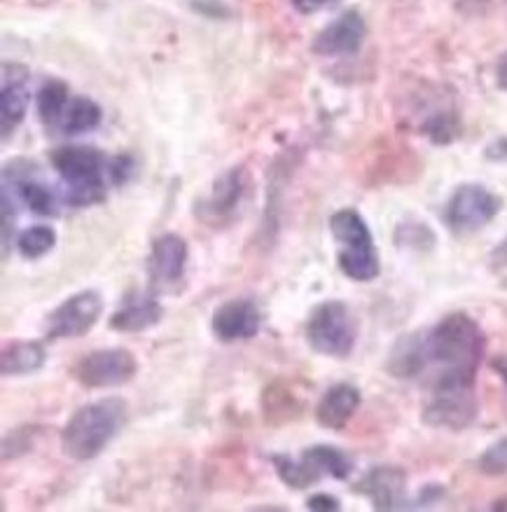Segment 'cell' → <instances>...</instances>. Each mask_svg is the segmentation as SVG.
Returning <instances> with one entry per match:
<instances>
[{"label":"cell","instance_id":"27","mask_svg":"<svg viewBox=\"0 0 507 512\" xmlns=\"http://www.w3.org/2000/svg\"><path fill=\"white\" fill-rule=\"evenodd\" d=\"M307 508L314 512H337L342 505H339V498L330 494H316L307 501Z\"/></svg>","mask_w":507,"mask_h":512},{"label":"cell","instance_id":"6","mask_svg":"<svg viewBox=\"0 0 507 512\" xmlns=\"http://www.w3.org/2000/svg\"><path fill=\"white\" fill-rule=\"evenodd\" d=\"M138 372V361L129 349H96L73 365V377L87 389H117L129 384Z\"/></svg>","mask_w":507,"mask_h":512},{"label":"cell","instance_id":"13","mask_svg":"<svg viewBox=\"0 0 507 512\" xmlns=\"http://www.w3.org/2000/svg\"><path fill=\"white\" fill-rule=\"evenodd\" d=\"M356 491L370 498L374 510H398L405 505L407 473L398 466H377L356 484Z\"/></svg>","mask_w":507,"mask_h":512},{"label":"cell","instance_id":"10","mask_svg":"<svg viewBox=\"0 0 507 512\" xmlns=\"http://www.w3.org/2000/svg\"><path fill=\"white\" fill-rule=\"evenodd\" d=\"M187 244L178 234H162L152 244L148 258V276L155 290H176L185 279Z\"/></svg>","mask_w":507,"mask_h":512},{"label":"cell","instance_id":"23","mask_svg":"<svg viewBox=\"0 0 507 512\" xmlns=\"http://www.w3.org/2000/svg\"><path fill=\"white\" fill-rule=\"evenodd\" d=\"M269 459H272L276 473H279L281 480L286 482L290 489L302 491L318 482L316 475L311 473V468L302 459H293V456H288V454H272Z\"/></svg>","mask_w":507,"mask_h":512},{"label":"cell","instance_id":"3","mask_svg":"<svg viewBox=\"0 0 507 512\" xmlns=\"http://www.w3.org/2000/svg\"><path fill=\"white\" fill-rule=\"evenodd\" d=\"M52 164L68 185L66 202L71 206H92L106 199V178L110 181V157L92 145H64L52 152Z\"/></svg>","mask_w":507,"mask_h":512},{"label":"cell","instance_id":"30","mask_svg":"<svg viewBox=\"0 0 507 512\" xmlns=\"http://www.w3.org/2000/svg\"><path fill=\"white\" fill-rule=\"evenodd\" d=\"M491 260H493V265H496V267H507V239L496 248V251H493Z\"/></svg>","mask_w":507,"mask_h":512},{"label":"cell","instance_id":"9","mask_svg":"<svg viewBox=\"0 0 507 512\" xmlns=\"http://www.w3.org/2000/svg\"><path fill=\"white\" fill-rule=\"evenodd\" d=\"M103 300L96 290H80L47 316V339H78L99 323Z\"/></svg>","mask_w":507,"mask_h":512},{"label":"cell","instance_id":"26","mask_svg":"<svg viewBox=\"0 0 507 512\" xmlns=\"http://www.w3.org/2000/svg\"><path fill=\"white\" fill-rule=\"evenodd\" d=\"M40 431L38 428H15V431L8 433L3 438V459L10 461V459H17V456H22L26 452H31L33 447V438H36Z\"/></svg>","mask_w":507,"mask_h":512},{"label":"cell","instance_id":"4","mask_svg":"<svg viewBox=\"0 0 507 512\" xmlns=\"http://www.w3.org/2000/svg\"><path fill=\"white\" fill-rule=\"evenodd\" d=\"M330 232L339 241V269L353 281H372L379 276V255L370 227L358 211L342 209L330 218Z\"/></svg>","mask_w":507,"mask_h":512},{"label":"cell","instance_id":"16","mask_svg":"<svg viewBox=\"0 0 507 512\" xmlns=\"http://www.w3.org/2000/svg\"><path fill=\"white\" fill-rule=\"evenodd\" d=\"M164 309L152 295L131 293L122 300V307L110 318V328L117 332H143L162 321Z\"/></svg>","mask_w":507,"mask_h":512},{"label":"cell","instance_id":"2","mask_svg":"<svg viewBox=\"0 0 507 512\" xmlns=\"http://www.w3.org/2000/svg\"><path fill=\"white\" fill-rule=\"evenodd\" d=\"M127 419L122 398H103L80 407L61 431L64 454L75 461H92L106 449Z\"/></svg>","mask_w":507,"mask_h":512},{"label":"cell","instance_id":"21","mask_svg":"<svg viewBox=\"0 0 507 512\" xmlns=\"http://www.w3.org/2000/svg\"><path fill=\"white\" fill-rule=\"evenodd\" d=\"M101 124V108L96 106L92 99H85V96H75L68 103L64 117H61L59 127L64 129V134L75 136L85 134V131H92Z\"/></svg>","mask_w":507,"mask_h":512},{"label":"cell","instance_id":"24","mask_svg":"<svg viewBox=\"0 0 507 512\" xmlns=\"http://www.w3.org/2000/svg\"><path fill=\"white\" fill-rule=\"evenodd\" d=\"M54 244H57V232L47 225L29 227V230L22 232V237L17 241L19 253H22L26 260L43 258V255L52 251Z\"/></svg>","mask_w":507,"mask_h":512},{"label":"cell","instance_id":"1","mask_svg":"<svg viewBox=\"0 0 507 512\" xmlns=\"http://www.w3.org/2000/svg\"><path fill=\"white\" fill-rule=\"evenodd\" d=\"M484 347V332L475 318L449 314L433 328L400 337L386 368L395 379H421L430 391L475 386Z\"/></svg>","mask_w":507,"mask_h":512},{"label":"cell","instance_id":"28","mask_svg":"<svg viewBox=\"0 0 507 512\" xmlns=\"http://www.w3.org/2000/svg\"><path fill=\"white\" fill-rule=\"evenodd\" d=\"M337 0H293L295 10H300L302 15H314V12L328 8V5H335Z\"/></svg>","mask_w":507,"mask_h":512},{"label":"cell","instance_id":"15","mask_svg":"<svg viewBox=\"0 0 507 512\" xmlns=\"http://www.w3.org/2000/svg\"><path fill=\"white\" fill-rule=\"evenodd\" d=\"M360 407V391L353 384H335L316 405V421L328 431H342Z\"/></svg>","mask_w":507,"mask_h":512},{"label":"cell","instance_id":"5","mask_svg":"<svg viewBox=\"0 0 507 512\" xmlns=\"http://www.w3.org/2000/svg\"><path fill=\"white\" fill-rule=\"evenodd\" d=\"M356 318L339 300L316 304L307 321V342L316 354L328 358H349L356 347Z\"/></svg>","mask_w":507,"mask_h":512},{"label":"cell","instance_id":"22","mask_svg":"<svg viewBox=\"0 0 507 512\" xmlns=\"http://www.w3.org/2000/svg\"><path fill=\"white\" fill-rule=\"evenodd\" d=\"M17 190L22 202L29 206L36 216H57V195H54L45 183L33 181V178H17Z\"/></svg>","mask_w":507,"mask_h":512},{"label":"cell","instance_id":"8","mask_svg":"<svg viewBox=\"0 0 507 512\" xmlns=\"http://www.w3.org/2000/svg\"><path fill=\"white\" fill-rule=\"evenodd\" d=\"M477 412L475 386H442L433 389V396L423 407V424L458 433L477 419Z\"/></svg>","mask_w":507,"mask_h":512},{"label":"cell","instance_id":"17","mask_svg":"<svg viewBox=\"0 0 507 512\" xmlns=\"http://www.w3.org/2000/svg\"><path fill=\"white\" fill-rule=\"evenodd\" d=\"M47 363V351L43 342L36 339H19L3 349L0 354V372L3 377H24L43 370Z\"/></svg>","mask_w":507,"mask_h":512},{"label":"cell","instance_id":"11","mask_svg":"<svg viewBox=\"0 0 507 512\" xmlns=\"http://www.w3.org/2000/svg\"><path fill=\"white\" fill-rule=\"evenodd\" d=\"M262 314L258 304L248 297H239V300H227L213 311V335L218 337L222 344L246 342L253 339L260 332Z\"/></svg>","mask_w":507,"mask_h":512},{"label":"cell","instance_id":"12","mask_svg":"<svg viewBox=\"0 0 507 512\" xmlns=\"http://www.w3.org/2000/svg\"><path fill=\"white\" fill-rule=\"evenodd\" d=\"M365 36V19L360 17V12L349 10L318 33L311 50H314L318 57H351V54L360 52V47L365 43Z\"/></svg>","mask_w":507,"mask_h":512},{"label":"cell","instance_id":"18","mask_svg":"<svg viewBox=\"0 0 507 512\" xmlns=\"http://www.w3.org/2000/svg\"><path fill=\"white\" fill-rule=\"evenodd\" d=\"M248 190V171L243 166H234L227 174H222L213 185L211 199H208L206 209L213 218H229L236 206L241 204L243 195Z\"/></svg>","mask_w":507,"mask_h":512},{"label":"cell","instance_id":"14","mask_svg":"<svg viewBox=\"0 0 507 512\" xmlns=\"http://www.w3.org/2000/svg\"><path fill=\"white\" fill-rule=\"evenodd\" d=\"M10 66V64H8ZM3 89H0V127H3V138H8L19 124H22L26 108H29V73L26 68L12 64L10 71L3 66Z\"/></svg>","mask_w":507,"mask_h":512},{"label":"cell","instance_id":"20","mask_svg":"<svg viewBox=\"0 0 507 512\" xmlns=\"http://www.w3.org/2000/svg\"><path fill=\"white\" fill-rule=\"evenodd\" d=\"M68 94H71L68 92V85L61 80H47L45 85L38 89V117L47 124V127L61 124V117H64L68 103H71V96Z\"/></svg>","mask_w":507,"mask_h":512},{"label":"cell","instance_id":"7","mask_svg":"<svg viewBox=\"0 0 507 512\" xmlns=\"http://www.w3.org/2000/svg\"><path fill=\"white\" fill-rule=\"evenodd\" d=\"M503 202L484 185H461L444 209V220L456 234H472L498 216Z\"/></svg>","mask_w":507,"mask_h":512},{"label":"cell","instance_id":"29","mask_svg":"<svg viewBox=\"0 0 507 512\" xmlns=\"http://www.w3.org/2000/svg\"><path fill=\"white\" fill-rule=\"evenodd\" d=\"M496 80H498V87L505 89V92H507V52H505L503 57H500V61H498Z\"/></svg>","mask_w":507,"mask_h":512},{"label":"cell","instance_id":"25","mask_svg":"<svg viewBox=\"0 0 507 512\" xmlns=\"http://www.w3.org/2000/svg\"><path fill=\"white\" fill-rule=\"evenodd\" d=\"M477 466L484 475L489 477L507 475V435L484 449V454L479 456Z\"/></svg>","mask_w":507,"mask_h":512},{"label":"cell","instance_id":"32","mask_svg":"<svg viewBox=\"0 0 507 512\" xmlns=\"http://www.w3.org/2000/svg\"><path fill=\"white\" fill-rule=\"evenodd\" d=\"M493 510H507V498H503V501H498L496 505H493Z\"/></svg>","mask_w":507,"mask_h":512},{"label":"cell","instance_id":"19","mask_svg":"<svg viewBox=\"0 0 507 512\" xmlns=\"http://www.w3.org/2000/svg\"><path fill=\"white\" fill-rule=\"evenodd\" d=\"M300 459L311 468V473L316 475V480H323V477L346 480L353 470V461L349 459V454H344L342 449L330 447V445H314L304 449Z\"/></svg>","mask_w":507,"mask_h":512},{"label":"cell","instance_id":"31","mask_svg":"<svg viewBox=\"0 0 507 512\" xmlns=\"http://www.w3.org/2000/svg\"><path fill=\"white\" fill-rule=\"evenodd\" d=\"M491 365H493V370L498 372L500 379H503L505 386H507V358H496V361H493Z\"/></svg>","mask_w":507,"mask_h":512}]
</instances>
